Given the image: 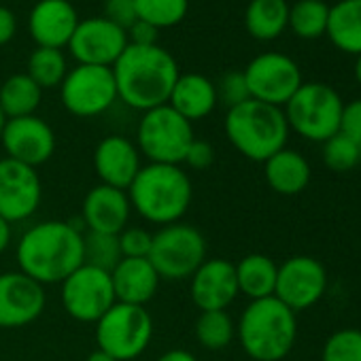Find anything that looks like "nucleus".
I'll return each instance as SVG.
<instances>
[{
	"instance_id": "423d86ee",
	"label": "nucleus",
	"mask_w": 361,
	"mask_h": 361,
	"mask_svg": "<svg viewBox=\"0 0 361 361\" xmlns=\"http://www.w3.org/2000/svg\"><path fill=\"white\" fill-rule=\"evenodd\" d=\"M344 102L340 94L325 83H302L300 90L285 104V119L289 130L306 140L325 142L340 132Z\"/></svg>"
},
{
	"instance_id": "b1692460",
	"label": "nucleus",
	"mask_w": 361,
	"mask_h": 361,
	"mask_svg": "<svg viewBox=\"0 0 361 361\" xmlns=\"http://www.w3.org/2000/svg\"><path fill=\"white\" fill-rule=\"evenodd\" d=\"M266 180L268 185L283 196H295L306 190L310 180V166L293 149H281L266 161Z\"/></svg>"
},
{
	"instance_id": "a18cd8bd",
	"label": "nucleus",
	"mask_w": 361,
	"mask_h": 361,
	"mask_svg": "<svg viewBox=\"0 0 361 361\" xmlns=\"http://www.w3.org/2000/svg\"><path fill=\"white\" fill-rule=\"evenodd\" d=\"M85 361H117V359H113L109 353H104V350L96 348L94 353H90V355H87V359H85Z\"/></svg>"
},
{
	"instance_id": "c756f323",
	"label": "nucleus",
	"mask_w": 361,
	"mask_h": 361,
	"mask_svg": "<svg viewBox=\"0 0 361 361\" xmlns=\"http://www.w3.org/2000/svg\"><path fill=\"white\" fill-rule=\"evenodd\" d=\"M68 73L66 56L62 49H49V47H37L28 58V71L26 75L41 87H60L64 77Z\"/></svg>"
},
{
	"instance_id": "79ce46f5",
	"label": "nucleus",
	"mask_w": 361,
	"mask_h": 361,
	"mask_svg": "<svg viewBox=\"0 0 361 361\" xmlns=\"http://www.w3.org/2000/svg\"><path fill=\"white\" fill-rule=\"evenodd\" d=\"M18 32V18L9 7L0 5V47H5L13 41Z\"/></svg>"
},
{
	"instance_id": "f704fd0d",
	"label": "nucleus",
	"mask_w": 361,
	"mask_h": 361,
	"mask_svg": "<svg viewBox=\"0 0 361 361\" xmlns=\"http://www.w3.org/2000/svg\"><path fill=\"white\" fill-rule=\"evenodd\" d=\"M323 361H361V331L340 329L323 346Z\"/></svg>"
},
{
	"instance_id": "7ed1b4c3",
	"label": "nucleus",
	"mask_w": 361,
	"mask_h": 361,
	"mask_svg": "<svg viewBox=\"0 0 361 361\" xmlns=\"http://www.w3.org/2000/svg\"><path fill=\"white\" fill-rule=\"evenodd\" d=\"M190 174L174 164H147L138 170L128 198L132 209L147 221L170 226L180 221L192 204Z\"/></svg>"
},
{
	"instance_id": "2f4dec72",
	"label": "nucleus",
	"mask_w": 361,
	"mask_h": 361,
	"mask_svg": "<svg viewBox=\"0 0 361 361\" xmlns=\"http://www.w3.org/2000/svg\"><path fill=\"white\" fill-rule=\"evenodd\" d=\"M236 336V325L226 310L200 312L196 321V340L209 350L226 348Z\"/></svg>"
},
{
	"instance_id": "72a5a7b5",
	"label": "nucleus",
	"mask_w": 361,
	"mask_h": 361,
	"mask_svg": "<svg viewBox=\"0 0 361 361\" xmlns=\"http://www.w3.org/2000/svg\"><path fill=\"white\" fill-rule=\"evenodd\" d=\"M323 159H325L327 168H331L336 172H346V170H350V168H355L359 164L361 145L350 140L342 132H338V134H334L331 138L325 140Z\"/></svg>"
},
{
	"instance_id": "7c9ffc66",
	"label": "nucleus",
	"mask_w": 361,
	"mask_h": 361,
	"mask_svg": "<svg viewBox=\"0 0 361 361\" xmlns=\"http://www.w3.org/2000/svg\"><path fill=\"white\" fill-rule=\"evenodd\" d=\"M136 18L153 28H172L185 20L190 0H132Z\"/></svg>"
},
{
	"instance_id": "f03ea898",
	"label": "nucleus",
	"mask_w": 361,
	"mask_h": 361,
	"mask_svg": "<svg viewBox=\"0 0 361 361\" xmlns=\"http://www.w3.org/2000/svg\"><path fill=\"white\" fill-rule=\"evenodd\" d=\"M20 272L41 285L66 281L83 266V226L43 221L30 228L18 245Z\"/></svg>"
},
{
	"instance_id": "4468645a",
	"label": "nucleus",
	"mask_w": 361,
	"mask_h": 361,
	"mask_svg": "<svg viewBox=\"0 0 361 361\" xmlns=\"http://www.w3.org/2000/svg\"><path fill=\"white\" fill-rule=\"evenodd\" d=\"M327 287L325 268L308 255L289 257L276 272L274 298L293 312L306 310L321 300Z\"/></svg>"
},
{
	"instance_id": "58836bf2",
	"label": "nucleus",
	"mask_w": 361,
	"mask_h": 361,
	"mask_svg": "<svg viewBox=\"0 0 361 361\" xmlns=\"http://www.w3.org/2000/svg\"><path fill=\"white\" fill-rule=\"evenodd\" d=\"M340 132L361 145V98L344 104L340 117Z\"/></svg>"
},
{
	"instance_id": "20e7f679",
	"label": "nucleus",
	"mask_w": 361,
	"mask_h": 361,
	"mask_svg": "<svg viewBox=\"0 0 361 361\" xmlns=\"http://www.w3.org/2000/svg\"><path fill=\"white\" fill-rule=\"evenodd\" d=\"M298 336L295 312L274 295L253 300L238 323L245 353L255 361H281L293 348Z\"/></svg>"
},
{
	"instance_id": "c03bdc74",
	"label": "nucleus",
	"mask_w": 361,
	"mask_h": 361,
	"mask_svg": "<svg viewBox=\"0 0 361 361\" xmlns=\"http://www.w3.org/2000/svg\"><path fill=\"white\" fill-rule=\"evenodd\" d=\"M9 245H11V224L0 217V255L7 251Z\"/></svg>"
},
{
	"instance_id": "ea45409f",
	"label": "nucleus",
	"mask_w": 361,
	"mask_h": 361,
	"mask_svg": "<svg viewBox=\"0 0 361 361\" xmlns=\"http://www.w3.org/2000/svg\"><path fill=\"white\" fill-rule=\"evenodd\" d=\"M213 161H215V149H213V145L207 142V140L194 138V142L190 145V149L185 153L183 164H188L194 170H207Z\"/></svg>"
},
{
	"instance_id": "e433bc0d",
	"label": "nucleus",
	"mask_w": 361,
	"mask_h": 361,
	"mask_svg": "<svg viewBox=\"0 0 361 361\" xmlns=\"http://www.w3.org/2000/svg\"><path fill=\"white\" fill-rule=\"evenodd\" d=\"M151 243H153V234H149L142 228H126L123 232H119L121 257H132V259L149 257Z\"/></svg>"
},
{
	"instance_id": "9d476101",
	"label": "nucleus",
	"mask_w": 361,
	"mask_h": 361,
	"mask_svg": "<svg viewBox=\"0 0 361 361\" xmlns=\"http://www.w3.org/2000/svg\"><path fill=\"white\" fill-rule=\"evenodd\" d=\"M60 100L75 117H98L117 100L113 68L77 64L60 85Z\"/></svg>"
},
{
	"instance_id": "a19ab883",
	"label": "nucleus",
	"mask_w": 361,
	"mask_h": 361,
	"mask_svg": "<svg viewBox=\"0 0 361 361\" xmlns=\"http://www.w3.org/2000/svg\"><path fill=\"white\" fill-rule=\"evenodd\" d=\"M157 35H159L157 28H153L151 24L140 22V20H136V22L126 30L128 45H157Z\"/></svg>"
},
{
	"instance_id": "37998d69",
	"label": "nucleus",
	"mask_w": 361,
	"mask_h": 361,
	"mask_svg": "<svg viewBox=\"0 0 361 361\" xmlns=\"http://www.w3.org/2000/svg\"><path fill=\"white\" fill-rule=\"evenodd\" d=\"M155 361H198L196 355H192L190 350H183V348H172L168 353H164L161 357H157Z\"/></svg>"
},
{
	"instance_id": "5701e85b",
	"label": "nucleus",
	"mask_w": 361,
	"mask_h": 361,
	"mask_svg": "<svg viewBox=\"0 0 361 361\" xmlns=\"http://www.w3.org/2000/svg\"><path fill=\"white\" fill-rule=\"evenodd\" d=\"M217 102L219 100H217L215 83L200 73L178 75V79L172 87V94L168 98V106H172L190 123L209 117L215 111Z\"/></svg>"
},
{
	"instance_id": "ddd939ff",
	"label": "nucleus",
	"mask_w": 361,
	"mask_h": 361,
	"mask_svg": "<svg viewBox=\"0 0 361 361\" xmlns=\"http://www.w3.org/2000/svg\"><path fill=\"white\" fill-rule=\"evenodd\" d=\"M43 188L37 168L16 159H0V217L20 224L32 217L41 204Z\"/></svg>"
},
{
	"instance_id": "dca6fc26",
	"label": "nucleus",
	"mask_w": 361,
	"mask_h": 361,
	"mask_svg": "<svg viewBox=\"0 0 361 361\" xmlns=\"http://www.w3.org/2000/svg\"><path fill=\"white\" fill-rule=\"evenodd\" d=\"M7 157L30 168L45 164L56 151V134L51 126L39 115L7 119L3 134H0Z\"/></svg>"
},
{
	"instance_id": "6e6552de",
	"label": "nucleus",
	"mask_w": 361,
	"mask_h": 361,
	"mask_svg": "<svg viewBox=\"0 0 361 361\" xmlns=\"http://www.w3.org/2000/svg\"><path fill=\"white\" fill-rule=\"evenodd\" d=\"M138 153L149 159V164H183L190 145L194 142L192 123L180 117L172 106L161 104L145 111L138 121L136 132Z\"/></svg>"
},
{
	"instance_id": "bb28decb",
	"label": "nucleus",
	"mask_w": 361,
	"mask_h": 361,
	"mask_svg": "<svg viewBox=\"0 0 361 361\" xmlns=\"http://www.w3.org/2000/svg\"><path fill=\"white\" fill-rule=\"evenodd\" d=\"M234 268L240 293H245L251 300H264L274 295L279 266L270 257L262 253H251L243 257L238 264H234Z\"/></svg>"
},
{
	"instance_id": "c85d7f7f",
	"label": "nucleus",
	"mask_w": 361,
	"mask_h": 361,
	"mask_svg": "<svg viewBox=\"0 0 361 361\" xmlns=\"http://www.w3.org/2000/svg\"><path fill=\"white\" fill-rule=\"evenodd\" d=\"M329 5L325 0H295L289 5V24L287 28L304 41L321 39L327 32Z\"/></svg>"
},
{
	"instance_id": "393cba45",
	"label": "nucleus",
	"mask_w": 361,
	"mask_h": 361,
	"mask_svg": "<svg viewBox=\"0 0 361 361\" xmlns=\"http://www.w3.org/2000/svg\"><path fill=\"white\" fill-rule=\"evenodd\" d=\"M329 41L342 54H361V0H338L329 7L327 32Z\"/></svg>"
},
{
	"instance_id": "9b49d317",
	"label": "nucleus",
	"mask_w": 361,
	"mask_h": 361,
	"mask_svg": "<svg viewBox=\"0 0 361 361\" xmlns=\"http://www.w3.org/2000/svg\"><path fill=\"white\" fill-rule=\"evenodd\" d=\"M243 73L251 98L279 109L285 106L304 83L295 60L281 51H266L255 56Z\"/></svg>"
},
{
	"instance_id": "0eeeda50",
	"label": "nucleus",
	"mask_w": 361,
	"mask_h": 361,
	"mask_svg": "<svg viewBox=\"0 0 361 361\" xmlns=\"http://www.w3.org/2000/svg\"><path fill=\"white\" fill-rule=\"evenodd\" d=\"M159 281H185L207 259V240L190 224H170L153 234L149 257Z\"/></svg>"
},
{
	"instance_id": "473e14b6",
	"label": "nucleus",
	"mask_w": 361,
	"mask_h": 361,
	"mask_svg": "<svg viewBox=\"0 0 361 361\" xmlns=\"http://www.w3.org/2000/svg\"><path fill=\"white\" fill-rule=\"evenodd\" d=\"M121 262L119 234L83 232V264L111 272Z\"/></svg>"
},
{
	"instance_id": "f3484780",
	"label": "nucleus",
	"mask_w": 361,
	"mask_h": 361,
	"mask_svg": "<svg viewBox=\"0 0 361 361\" xmlns=\"http://www.w3.org/2000/svg\"><path fill=\"white\" fill-rule=\"evenodd\" d=\"M47 304L41 283L24 272L0 274V327L16 329L37 321Z\"/></svg>"
},
{
	"instance_id": "cd10ccee",
	"label": "nucleus",
	"mask_w": 361,
	"mask_h": 361,
	"mask_svg": "<svg viewBox=\"0 0 361 361\" xmlns=\"http://www.w3.org/2000/svg\"><path fill=\"white\" fill-rule=\"evenodd\" d=\"M41 100L43 90L26 73L11 75L0 85V109H3L7 119L37 115Z\"/></svg>"
},
{
	"instance_id": "49530a36",
	"label": "nucleus",
	"mask_w": 361,
	"mask_h": 361,
	"mask_svg": "<svg viewBox=\"0 0 361 361\" xmlns=\"http://www.w3.org/2000/svg\"><path fill=\"white\" fill-rule=\"evenodd\" d=\"M355 79L361 85V54L357 56V62H355Z\"/></svg>"
},
{
	"instance_id": "1a4fd4ad",
	"label": "nucleus",
	"mask_w": 361,
	"mask_h": 361,
	"mask_svg": "<svg viewBox=\"0 0 361 361\" xmlns=\"http://www.w3.org/2000/svg\"><path fill=\"white\" fill-rule=\"evenodd\" d=\"M153 338V319L145 306L113 304L96 321L98 348L117 361H132L142 355Z\"/></svg>"
},
{
	"instance_id": "39448f33",
	"label": "nucleus",
	"mask_w": 361,
	"mask_h": 361,
	"mask_svg": "<svg viewBox=\"0 0 361 361\" xmlns=\"http://www.w3.org/2000/svg\"><path fill=\"white\" fill-rule=\"evenodd\" d=\"M226 136L245 157L253 161H266L287 145L289 126L283 109L247 100L238 106L228 109L226 115Z\"/></svg>"
},
{
	"instance_id": "f8f14e48",
	"label": "nucleus",
	"mask_w": 361,
	"mask_h": 361,
	"mask_svg": "<svg viewBox=\"0 0 361 361\" xmlns=\"http://www.w3.org/2000/svg\"><path fill=\"white\" fill-rule=\"evenodd\" d=\"M60 285L62 306L75 321L96 323L113 304H117L111 272L106 270L83 264Z\"/></svg>"
},
{
	"instance_id": "4c0bfd02",
	"label": "nucleus",
	"mask_w": 361,
	"mask_h": 361,
	"mask_svg": "<svg viewBox=\"0 0 361 361\" xmlns=\"http://www.w3.org/2000/svg\"><path fill=\"white\" fill-rule=\"evenodd\" d=\"M102 18L109 20L111 24H115L121 30H128L138 20L132 0H106V11H104Z\"/></svg>"
},
{
	"instance_id": "412c9836",
	"label": "nucleus",
	"mask_w": 361,
	"mask_h": 361,
	"mask_svg": "<svg viewBox=\"0 0 361 361\" xmlns=\"http://www.w3.org/2000/svg\"><path fill=\"white\" fill-rule=\"evenodd\" d=\"M130 213H132V204L128 192L100 183L87 192L81 207V221L83 228L90 232L119 234L128 228Z\"/></svg>"
},
{
	"instance_id": "4be33fe9",
	"label": "nucleus",
	"mask_w": 361,
	"mask_h": 361,
	"mask_svg": "<svg viewBox=\"0 0 361 361\" xmlns=\"http://www.w3.org/2000/svg\"><path fill=\"white\" fill-rule=\"evenodd\" d=\"M111 283L119 304L145 306L155 298L159 276L147 257H121V262L111 270Z\"/></svg>"
},
{
	"instance_id": "6ab92c4d",
	"label": "nucleus",
	"mask_w": 361,
	"mask_h": 361,
	"mask_svg": "<svg viewBox=\"0 0 361 361\" xmlns=\"http://www.w3.org/2000/svg\"><path fill=\"white\" fill-rule=\"evenodd\" d=\"M77 24L79 16L71 0H39L28 16V32L37 47H68Z\"/></svg>"
},
{
	"instance_id": "2eb2a0df",
	"label": "nucleus",
	"mask_w": 361,
	"mask_h": 361,
	"mask_svg": "<svg viewBox=\"0 0 361 361\" xmlns=\"http://www.w3.org/2000/svg\"><path fill=\"white\" fill-rule=\"evenodd\" d=\"M128 37L126 30L117 28L104 18L79 20L75 35L68 43L71 56L77 64L90 66H113L117 58L126 51Z\"/></svg>"
},
{
	"instance_id": "a211bd4d",
	"label": "nucleus",
	"mask_w": 361,
	"mask_h": 361,
	"mask_svg": "<svg viewBox=\"0 0 361 361\" xmlns=\"http://www.w3.org/2000/svg\"><path fill=\"white\" fill-rule=\"evenodd\" d=\"M140 168L142 166H140L138 147L126 136L111 134L96 145L94 170L102 185L128 192Z\"/></svg>"
},
{
	"instance_id": "a878e982",
	"label": "nucleus",
	"mask_w": 361,
	"mask_h": 361,
	"mask_svg": "<svg viewBox=\"0 0 361 361\" xmlns=\"http://www.w3.org/2000/svg\"><path fill=\"white\" fill-rule=\"evenodd\" d=\"M289 24L287 0H249L245 9V28L255 41L279 39Z\"/></svg>"
},
{
	"instance_id": "aec40b11",
	"label": "nucleus",
	"mask_w": 361,
	"mask_h": 361,
	"mask_svg": "<svg viewBox=\"0 0 361 361\" xmlns=\"http://www.w3.org/2000/svg\"><path fill=\"white\" fill-rule=\"evenodd\" d=\"M190 293L200 312L226 310L240 293L234 264L228 259H204L192 276Z\"/></svg>"
},
{
	"instance_id": "f257e3e1",
	"label": "nucleus",
	"mask_w": 361,
	"mask_h": 361,
	"mask_svg": "<svg viewBox=\"0 0 361 361\" xmlns=\"http://www.w3.org/2000/svg\"><path fill=\"white\" fill-rule=\"evenodd\" d=\"M111 68L117 98L142 113L168 104L180 75L172 54L159 45H128Z\"/></svg>"
},
{
	"instance_id": "de8ad7c7",
	"label": "nucleus",
	"mask_w": 361,
	"mask_h": 361,
	"mask_svg": "<svg viewBox=\"0 0 361 361\" xmlns=\"http://www.w3.org/2000/svg\"><path fill=\"white\" fill-rule=\"evenodd\" d=\"M5 123H7V117H5L3 109H0V134H3V128H5Z\"/></svg>"
},
{
	"instance_id": "c9c22d12",
	"label": "nucleus",
	"mask_w": 361,
	"mask_h": 361,
	"mask_svg": "<svg viewBox=\"0 0 361 361\" xmlns=\"http://www.w3.org/2000/svg\"><path fill=\"white\" fill-rule=\"evenodd\" d=\"M217 87V100H221L228 109L232 106H238L247 100H251V94H249V85H247V79H245V73L243 71H230L221 77L219 85Z\"/></svg>"
}]
</instances>
